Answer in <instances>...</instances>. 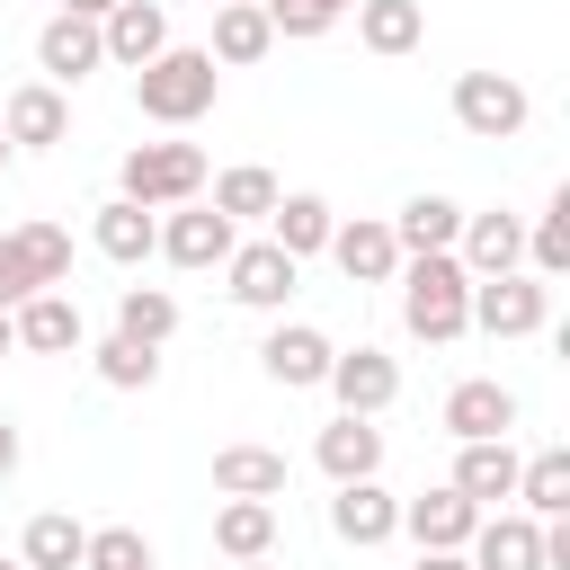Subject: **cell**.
<instances>
[{"mask_svg": "<svg viewBox=\"0 0 570 570\" xmlns=\"http://www.w3.org/2000/svg\"><path fill=\"white\" fill-rule=\"evenodd\" d=\"M401 330L428 338V347H454L472 330V276L454 267V249L401 258Z\"/></svg>", "mask_w": 570, "mask_h": 570, "instance_id": "obj_1", "label": "cell"}, {"mask_svg": "<svg viewBox=\"0 0 570 570\" xmlns=\"http://www.w3.org/2000/svg\"><path fill=\"white\" fill-rule=\"evenodd\" d=\"M214 98H223V71H214V53L205 45H169V53H151L142 71H134V107L151 116V125H196V116H214Z\"/></svg>", "mask_w": 570, "mask_h": 570, "instance_id": "obj_2", "label": "cell"}, {"mask_svg": "<svg viewBox=\"0 0 570 570\" xmlns=\"http://www.w3.org/2000/svg\"><path fill=\"white\" fill-rule=\"evenodd\" d=\"M205 178H214V169H205L196 142H134L125 169H116V196L142 205V214H169V205H196Z\"/></svg>", "mask_w": 570, "mask_h": 570, "instance_id": "obj_3", "label": "cell"}, {"mask_svg": "<svg viewBox=\"0 0 570 570\" xmlns=\"http://www.w3.org/2000/svg\"><path fill=\"white\" fill-rule=\"evenodd\" d=\"M71 285V232L62 223H18L0 232V312H18L27 294H62Z\"/></svg>", "mask_w": 570, "mask_h": 570, "instance_id": "obj_4", "label": "cell"}, {"mask_svg": "<svg viewBox=\"0 0 570 570\" xmlns=\"http://www.w3.org/2000/svg\"><path fill=\"white\" fill-rule=\"evenodd\" d=\"M525 116H534L525 80H508V71H463V80H454V125H463L472 142H517Z\"/></svg>", "mask_w": 570, "mask_h": 570, "instance_id": "obj_5", "label": "cell"}, {"mask_svg": "<svg viewBox=\"0 0 570 570\" xmlns=\"http://www.w3.org/2000/svg\"><path fill=\"white\" fill-rule=\"evenodd\" d=\"M552 321V285L543 276H481L472 285V330L490 338H534Z\"/></svg>", "mask_w": 570, "mask_h": 570, "instance_id": "obj_6", "label": "cell"}, {"mask_svg": "<svg viewBox=\"0 0 570 570\" xmlns=\"http://www.w3.org/2000/svg\"><path fill=\"white\" fill-rule=\"evenodd\" d=\"M330 392H338V419H383V410L401 401V365L356 338V347L330 356Z\"/></svg>", "mask_w": 570, "mask_h": 570, "instance_id": "obj_7", "label": "cell"}, {"mask_svg": "<svg viewBox=\"0 0 570 570\" xmlns=\"http://www.w3.org/2000/svg\"><path fill=\"white\" fill-rule=\"evenodd\" d=\"M0 134H9V151H53V142L71 134V98H62L53 80H18V89L0 98Z\"/></svg>", "mask_w": 570, "mask_h": 570, "instance_id": "obj_8", "label": "cell"}, {"mask_svg": "<svg viewBox=\"0 0 570 570\" xmlns=\"http://www.w3.org/2000/svg\"><path fill=\"white\" fill-rule=\"evenodd\" d=\"M223 276H232V303H240V312H285V294L303 285V267H294L276 240H240V249L223 258Z\"/></svg>", "mask_w": 570, "mask_h": 570, "instance_id": "obj_9", "label": "cell"}, {"mask_svg": "<svg viewBox=\"0 0 570 570\" xmlns=\"http://www.w3.org/2000/svg\"><path fill=\"white\" fill-rule=\"evenodd\" d=\"M330 338L312 330V321H276L267 338H258V374L267 383H285V392H312V383H330Z\"/></svg>", "mask_w": 570, "mask_h": 570, "instance_id": "obj_10", "label": "cell"}, {"mask_svg": "<svg viewBox=\"0 0 570 570\" xmlns=\"http://www.w3.org/2000/svg\"><path fill=\"white\" fill-rule=\"evenodd\" d=\"M436 428H445L454 445H490V436H508V428H517V392H508V383H490V374H472V383H454V392H445Z\"/></svg>", "mask_w": 570, "mask_h": 570, "instance_id": "obj_11", "label": "cell"}, {"mask_svg": "<svg viewBox=\"0 0 570 570\" xmlns=\"http://www.w3.org/2000/svg\"><path fill=\"white\" fill-rule=\"evenodd\" d=\"M472 525H481V508H472L454 481H436V490L401 499V534H410L419 552H463V543H472Z\"/></svg>", "mask_w": 570, "mask_h": 570, "instance_id": "obj_12", "label": "cell"}, {"mask_svg": "<svg viewBox=\"0 0 570 570\" xmlns=\"http://www.w3.org/2000/svg\"><path fill=\"white\" fill-rule=\"evenodd\" d=\"M232 249H240V232H232L214 205H169V223H160V258H169V267L196 276V267H223Z\"/></svg>", "mask_w": 570, "mask_h": 570, "instance_id": "obj_13", "label": "cell"}, {"mask_svg": "<svg viewBox=\"0 0 570 570\" xmlns=\"http://www.w3.org/2000/svg\"><path fill=\"white\" fill-rule=\"evenodd\" d=\"M517 258H525V223L517 214H463V232H454V267L481 285V276H517Z\"/></svg>", "mask_w": 570, "mask_h": 570, "instance_id": "obj_14", "label": "cell"}, {"mask_svg": "<svg viewBox=\"0 0 570 570\" xmlns=\"http://www.w3.org/2000/svg\"><path fill=\"white\" fill-rule=\"evenodd\" d=\"M107 62V45H98V27L89 18H71V9H53L45 27H36V71L53 80V89H71V80H89Z\"/></svg>", "mask_w": 570, "mask_h": 570, "instance_id": "obj_15", "label": "cell"}, {"mask_svg": "<svg viewBox=\"0 0 570 570\" xmlns=\"http://www.w3.org/2000/svg\"><path fill=\"white\" fill-rule=\"evenodd\" d=\"M9 330H18L27 356H80V347H89V321H80L71 294H27V303L9 312Z\"/></svg>", "mask_w": 570, "mask_h": 570, "instance_id": "obj_16", "label": "cell"}, {"mask_svg": "<svg viewBox=\"0 0 570 570\" xmlns=\"http://www.w3.org/2000/svg\"><path fill=\"white\" fill-rule=\"evenodd\" d=\"M330 534L356 543V552H374V543L401 534V499H392L383 481H338V499H330Z\"/></svg>", "mask_w": 570, "mask_h": 570, "instance_id": "obj_17", "label": "cell"}, {"mask_svg": "<svg viewBox=\"0 0 570 570\" xmlns=\"http://www.w3.org/2000/svg\"><path fill=\"white\" fill-rule=\"evenodd\" d=\"M463 561H472V570H543V525H534L525 508H499V517L472 525Z\"/></svg>", "mask_w": 570, "mask_h": 570, "instance_id": "obj_18", "label": "cell"}, {"mask_svg": "<svg viewBox=\"0 0 570 570\" xmlns=\"http://www.w3.org/2000/svg\"><path fill=\"white\" fill-rule=\"evenodd\" d=\"M330 258H338L347 285H392V276H401V240H392V223H374V214L338 223V232H330Z\"/></svg>", "mask_w": 570, "mask_h": 570, "instance_id": "obj_19", "label": "cell"}, {"mask_svg": "<svg viewBox=\"0 0 570 570\" xmlns=\"http://www.w3.org/2000/svg\"><path fill=\"white\" fill-rule=\"evenodd\" d=\"M98 45H107V62L142 71L151 53H169V9H160V0H116V9L98 18Z\"/></svg>", "mask_w": 570, "mask_h": 570, "instance_id": "obj_20", "label": "cell"}, {"mask_svg": "<svg viewBox=\"0 0 570 570\" xmlns=\"http://www.w3.org/2000/svg\"><path fill=\"white\" fill-rule=\"evenodd\" d=\"M330 232H338V214H330V196H312V187H294V196H276V214H267V240L303 267V258H321L330 249Z\"/></svg>", "mask_w": 570, "mask_h": 570, "instance_id": "obj_21", "label": "cell"}, {"mask_svg": "<svg viewBox=\"0 0 570 570\" xmlns=\"http://www.w3.org/2000/svg\"><path fill=\"white\" fill-rule=\"evenodd\" d=\"M312 463H321L330 481H374V472H383V428H374V419H330V428L312 436Z\"/></svg>", "mask_w": 570, "mask_h": 570, "instance_id": "obj_22", "label": "cell"}, {"mask_svg": "<svg viewBox=\"0 0 570 570\" xmlns=\"http://www.w3.org/2000/svg\"><path fill=\"white\" fill-rule=\"evenodd\" d=\"M517 463H525V454H517L508 436H490V445H463V454H454V490H463V499L490 517L499 499H517Z\"/></svg>", "mask_w": 570, "mask_h": 570, "instance_id": "obj_23", "label": "cell"}, {"mask_svg": "<svg viewBox=\"0 0 570 570\" xmlns=\"http://www.w3.org/2000/svg\"><path fill=\"white\" fill-rule=\"evenodd\" d=\"M267 45H276V27H267V9L258 0H232V9H214V71H249V62H267Z\"/></svg>", "mask_w": 570, "mask_h": 570, "instance_id": "obj_24", "label": "cell"}, {"mask_svg": "<svg viewBox=\"0 0 570 570\" xmlns=\"http://www.w3.org/2000/svg\"><path fill=\"white\" fill-rule=\"evenodd\" d=\"M89 240H98V258H116V267H142V258L160 249V214H142V205L107 196V205H98V223H89Z\"/></svg>", "mask_w": 570, "mask_h": 570, "instance_id": "obj_25", "label": "cell"}, {"mask_svg": "<svg viewBox=\"0 0 570 570\" xmlns=\"http://www.w3.org/2000/svg\"><path fill=\"white\" fill-rule=\"evenodd\" d=\"M214 490L276 508V499H285V454H276V445H223V454H214Z\"/></svg>", "mask_w": 570, "mask_h": 570, "instance_id": "obj_26", "label": "cell"}, {"mask_svg": "<svg viewBox=\"0 0 570 570\" xmlns=\"http://www.w3.org/2000/svg\"><path fill=\"white\" fill-rule=\"evenodd\" d=\"M347 18H356V45L365 53H419V36H428V9L419 0H356Z\"/></svg>", "mask_w": 570, "mask_h": 570, "instance_id": "obj_27", "label": "cell"}, {"mask_svg": "<svg viewBox=\"0 0 570 570\" xmlns=\"http://www.w3.org/2000/svg\"><path fill=\"white\" fill-rule=\"evenodd\" d=\"M454 232H463V205H454V196H410V205L392 214V240H401V258L454 249Z\"/></svg>", "mask_w": 570, "mask_h": 570, "instance_id": "obj_28", "label": "cell"}, {"mask_svg": "<svg viewBox=\"0 0 570 570\" xmlns=\"http://www.w3.org/2000/svg\"><path fill=\"white\" fill-rule=\"evenodd\" d=\"M517 508L543 525V517H570V445H543L517 463Z\"/></svg>", "mask_w": 570, "mask_h": 570, "instance_id": "obj_29", "label": "cell"}, {"mask_svg": "<svg viewBox=\"0 0 570 570\" xmlns=\"http://www.w3.org/2000/svg\"><path fill=\"white\" fill-rule=\"evenodd\" d=\"M267 543H276V508L267 499H223L214 508V552L223 561H267Z\"/></svg>", "mask_w": 570, "mask_h": 570, "instance_id": "obj_30", "label": "cell"}, {"mask_svg": "<svg viewBox=\"0 0 570 570\" xmlns=\"http://www.w3.org/2000/svg\"><path fill=\"white\" fill-rule=\"evenodd\" d=\"M80 543H89V525H80V517L36 508V517H27V534H18V561H27V570H80Z\"/></svg>", "mask_w": 570, "mask_h": 570, "instance_id": "obj_31", "label": "cell"}, {"mask_svg": "<svg viewBox=\"0 0 570 570\" xmlns=\"http://www.w3.org/2000/svg\"><path fill=\"white\" fill-rule=\"evenodd\" d=\"M276 196H285V187H276V169H258V160H240V169L214 178V214H223L232 232H240V223H267Z\"/></svg>", "mask_w": 570, "mask_h": 570, "instance_id": "obj_32", "label": "cell"}, {"mask_svg": "<svg viewBox=\"0 0 570 570\" xmlns=\"http://www.w3.org/2000/svg\"><path fill=\"white\" fill-rule=\"evenodd\" d=\"M178 330V303L160 294V285H125L116 294V338H134V347H160Z\"/></svg>", "mask_w": 570, "mask_h": 570, "instance_id": "obj_33", "label": "cell"}, {"mask_svg": "<svg viewBox=\"0 0 570 570\" xmlns=\"http://www.w3.org/2000/svg\"><path fill=\"white\" fill-rule=\"evenodd\" d=\"M89 365H98L107 392H151V383H160V347H134V338H98Z\"/></svg>", "mask_w": 570, "mask_h": 570, "instance_id": "obj_34", "label": "cell"}, {"mask_svg": "<svg viewBox=\"0 0 570 570\" xmlns=\"http://www.w3.org/2000/svg\"><path fill=\"white\" fill-rule=\"evenodd\" d=\"M525 258H534V276H543V285H552V276H570V187H552L543 223L525 232Z\"/></svg>", "mask_w": 570, "mask_h": 570, "instance_id": "obj_35", "label": "cell"}, {"mask_svg": "<svg viewBox=\"0 0 570 570\" xmlns=\"http://www.w3.org/2000/svg\"><path fill=\"white\" fill-rule=\"evenodd\" d=\"M80 570H151V543H142V525H89V543H80Z\"/></svg>", "mask_w": 570, "mask_h": 570, "instance_id": "obj_36", "label": "cell"}, {"mask_svg": "<svg viewBox=\"0 0 570 570\" xmlns=\"http://www.w3.org/2000/svg\"><path fill=\"white\" fill-rule=\"evenodd\" d=\"M258 9H267V27H276V36H330L356 0H258Z\"/></svg>", "mask_w": 570, "mask_h": 570, "instance_id": "obj_37", "label": "cell"}, {"mask_svg": "<svg viewBox=\"0 0 570 570\" xmlns=\"http://www.w3.org/2000/svg\"><path fill=\"white\" fill-rule=\"evenodd\" d=\"M9 472H18V428L0 419V481H9Z\"/></svg>", "mask_w": 570, "mask_h": 570, "instance_id": "obj_38", "label": "cell"}, {"mask_svg": "<svg viewBox=\"0 0 570 570\" xmlns=\"http://www.w3.org/2000/svg\"><path fill=\"white\" fill-rule=\"evenodd\" d=\"M62 9H71V18H89V27H98V18H107V9H116V0H62Z\"/></svg>", "mask_w": 570, "mask_h": 570, "instance_id": "obj_39", "label": "cell"}, {"mask_svg": "<svg viewBox=\"0 0 570 570\" xmlns=\"http://www.w3.org/2000/svg\"><path fill=\"white\" fill-rule=\"evenodd\" d=\"M419 570H472L463 552H419Z\"/></svg>", "mask_w": 570, "mask_h": 570, "instance_id": "obj_40", "label": "cell"}, {"mask_svg": "<svg viewBox=\"0 0 570 570\" xmlns=\"http://www.w3.org/2000/svg\"><path fill=\"white\" fill-rule=\"evenodd\" d=\"M9 347H18V330H9V312H0V356H9Z\"/></svg>", "mask_w": 570, "mask_h": 570, "instance_id": "obj_41", "label": "cell"}, {"mask_svg": "<svg viewBox=\"0 0 570 570\" xmlns=\"http://www.w3.org/2000/svg\"><path fill=\"white\" fill-rule=\"evenodd\" d=\"M232 570H267V561H232Z\"/></svg>", "mask_w": 570, "mask_h": 570, "instance_id": "obj_42", "label": "cell"}, {"mask_svg": "<svg viewBox=\"0 0 570 570\" xmlns=\"http://www.w3.org/2000/svg\"><path fill=\"white\" fill-rule=\"evenodd\" d=\"M205 9H232V0H205Z\"/></svg>", "mask_w": 570, "mask_h": 570, "instance_id": "obj_43", "label": "cell"}, {"mask_svg": "<svg viewBox=\"0 0 570 570\" xmlns=\"http://www.w3.org/2000/svg\"><path fill=\"white\" fill-rule=\"evenodd\" d=\"M0 160H9V134H0Z\"/></svg>", "mask_w": 570, "mask_h": 570, "instance_id": "obj_44", "label": "cell"}, {"mask_svg": "<svg viewBox=\"0 0 570 570\" xmlns=\"http://www.w3.org/2000/svg\"><path fill=\"white\" fill-rule=\"evenodd\" d=\"M0 570H27V561H0Z\"/></svg>", "mask_w": 570, "mask_h": 570, "instance_id": "obj_45", "label": "cell"}]
</instances>
